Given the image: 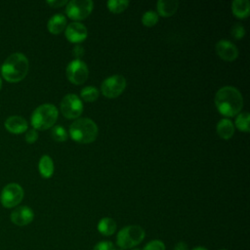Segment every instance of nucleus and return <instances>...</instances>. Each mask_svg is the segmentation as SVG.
<instances>
[{
  "mask_svg": "<svg viewBox=\"0 0 250 250\" xmlns=\"http://www.w3.org/2000/svg\"><path fill=\"white\" fill-rule=\"evenodd\" d=\"M215 104L218 111L225 116H234L243 107L241 93L232 86L220 88L215 95Z\"/></svg>",
  "mask_w": 250,
  "mask_h": 250,
  "instance_id": "nucleus-1",
  "label": "nucleus"
},
{
  "mask_svg": "<svg viewBox=\"0 0 250 250\" xmlns=\"http://www.w3.org/2000/svg\"><path fill=\"white\" fill-rule=\"evenodd\" d=\"M29 62L25 55L17 52L10 55L1 65V74L3 78L12 83L21 81L27 74Z\"/></svg>",
  "mask_w": 250,
  "mask_h": 250,
  "instance_id": "nucleus-2",
  "label": "nucleus"
},
{
  "mask_svg": "<svg viewBox=\"0 0 250 250\" xmlns=\"http://www.w3.org/2000/svg\"><path fill=\"white\" fill-rule=\"evenodd\" d=\"M97 124L90 118H77L69 127L70 138L79 144H90L98 137Z\"/></svg>",
  "mask_w": 250,
  "mask_h": 250,
  "instance_id": "nucleus-3",
  "label": "nucleus"
},
{
  "mask_svg": "<svg viewBox=\"0 0 250 250\" xmlns=\"http://www.w3.org/2000/svg\"><path fill=\"white\" fill-rule=\"evenodd\" d=\"M58 116L59 110L54 104H43L33 110L30 122L35 130H47L54 126Z\"/></svg>",
  "mask_w": 250,
  "mask_h": 250,
  "instance_id": "nucleus-4",
  "label": "nucleus"
},
{
  "mask_svg": "<svg viewBox=\"0 0 250 250\" xmlns=\"http://www.w3.org/2000/svg\"><path fill=\"white\" fill-rule=\"evenodd\" d=\"M146 232L142 227L137 225L127 226L118 231L116 243L122 250L135 248V246L143 241Z\"/></svg>",
  "mask_w": 250,
  "mask_h": 250,
  "instance_id": "nucleus-5",
  "label": "nucleus"
},
{
  "mask_svg": "<svg viewBox=\"0 0 250 250\" xmlns=\"http://www.w3.org/2000/svg\"><path fill=\"white\" fill-rule=\"evenodd\" d=\"M83 103L75 94H67L61 101L60 109L62 114L67 119L78 118L83 112Z\"/></svg>",
  "mask_w": 250,
  "mask_h": 250,
  "instance_id": "nucleus-6",
  "label": "nucleus"
},
{
  "mask_svg": "<svg viewBox=\"0 0 250 250\" xmlns=\"http://www.w3.org/2000/svg\"><path fill=\"white\" fill-rule=\"evenodd\" d=\"M126 79L123 75L114 74L106 77L101 84L102 94L106 98H116L122 94L126 88Z\"/></svg>",
  "mask_w": 250,
  "mask_h": 250,
  "instance_id": "nucleus-7",
  "label": "nucleus"
},
{
  "mask_svg": "<svg viewBox=\"0 0 250 250\" xmlns=\"http://www.w3.org/2000/svg\"><path fill=\"white\" fill-rule=\"evenodd\" d=\"M23 195L22 188L19 184L11 183L3 188L0 194V202L5 208H13L21 202Z\"/></svg>",
  "mask_w": 250,
  "mask_h": 250,
  "instance_id": "nucleus-8",
  "label": "nucleus"
},
{
  "mask_svg": "<svg viewBox=\"0 0 250 250\" xmlns=\"http://www.w3.org/2000/svg\"><path fill=\"white\" fill-rule=\"evenodd\" d=\"M94 3L92 0H71L65 7V13L68 18L80 21L86 19L92 12Z\"/></svg>",
  "mask_w": 250,
  "mask_h": 250,
  "instance_id": "nucleus-9",
  "label": "nucleus"
},
{
  "mask_svg": "<svg viewBox=\"0 0 250 250\" xmlns=\"http://www.w3.org/2000/svg\"><path fill=\"white\" fill-rule=\"evenodd\" d=\"M67 79L73 84H83L89 75V69L82 60L75 59L71 61L65 69Z\"/></svg>",
  "mask_w": 250,
  "mask_h": 250,
  "instance_id": "nucleus-10",
  "label": "nucleus"
},
{
  "mask_svg": "<svg viewBox=\"0 0 250 250\" xmlns=\"http://www.w3.org/2000/svg\"><path fill=\"white\" fill-rule=\"evenodd\" d=\"M10 219L13 224L19 227H23L26 225H29L33 219H34V212L33 210L28 206H19L15 208L11 215Z\"/></svg>",
  "mask_w": 250,
  "mask_h": 250,
  "instance_id": "nucleus-11",
  "label": "nucleus"
},
{
  "mask_svg": "<svg viewBox=\"0 0 250 250\" xmlns=\"http://www.w3.org/2000/svg\"><path fill=\"white\" fill-rule=\"evenodd\" d=\"M64 34L66 39L71 43H80L87 38V27L78 21L70 22L66 25Z\"/></svg>",
  "mask_w": 250,
  "mask_h": 250,
  "instance_id": "nucleus-12",
  "label": "nucleus"
},
{
  "mask_svg": "<svg viewBox=\"0 0 250 250\" xmlns=\"http://www.w3.org/2000/svg\"><path fill=\"white\" fill-rule=\"evenodd\" d=\"M216 52L218 56L228 62L234 61L238 56V49L237 47L230 41L222 39L216 43L215 46Z\"/></svg>",
  "mask_w": 250,
  "mask_h": 250,
  "instance_id": "nucleus-13",
  "label": "nucleus"
},
{
  "mask_svg": "<svg viewBox=\"0 0 250 250\" xmlns=\"http://www.w3.org/2000/svg\"><path fill=\"white\" fill-rule=\"evenodd\" d=\"M5 128L13 134H21L27 131V121L20 115L9 116L5 120Z\"/></svg>",
  "mask_w": 250,
  "mask_h": 250,
  "instance_id": "nucleus-14",
  "label": "nucleus"
},
{
  "mask_svg": "<svg viewBox=\"0 0 250 250\" xmlns=\"http://www.w3.org/2000/svg\"><path fill=\"white\" fill-rule=\"evenodd\" d=\"M179 7V1L177 0H159L156 3L157 14L161 17L173 16Z\"/></svg>",
  "mask_w": 250,
  "mask_h": 250,
  "instance_id": "nucleus-15",
  "label": "nucleus"
},
{
  "mask_svg": "<svg viewBox=\"0 0 250 250\" xmlns=\"http://www.w3.org/2000/svg\"><path fill=\"white\" fill-rule=\"evenodd\" d=\"M66 27V18L62 14H55L47 23V28L52 34H59Z\"/></svg>",
  "mask_w": 250,
  "mask_h": 250,
  "instance_id": "nucleus-16",
  "label": "nucleus"
},
{
  "mask_svg": "<svg viewBox=\"0 0 250 250\" xmlns=\"http://www.w3.org/2000/svg\"><path fill=\"white\" fill-rule=\"evenodd\" d=\"M217 134L224 140L230 139L234 134V125L229 118H222L216 127Z\"/></svg>",
  "mask_w": 250,
  "mask_h": 250,
  "instance_id": "nucleus-17",
  "label": "nucleus"
},
{
  "mask_svg": "<svg viewBox=\"0 0 250 250\" xmlns=\"http://www.w3.org/2000/svg\"><path fill=\"white\" fill-rule=\"evenodd\" d=\"M232 14L239 19H245L250 12V2L248 0H234L231 3Z\"/></svg>",
  "mask_w": 250,
  "mask_h": 250,
  "instance_id": "nucleus-18",
  "label": "nucleus"
},
{
  "mask_svg": "<svg viewBox=\"0 0 250 250\" xmlns=\"http://www.w3.org/2000/svg\"><path fill=\"white\" fill-rule=\"evenodd\" d=\"M38 169L39 173L43 178H51L54 174V162L53 159L47 155L44 154L41 156L39 163H38Z\"/></svg>",
  "mask_w": 250,
  "mask_h": 250,
  "instance_id": "nucleus-19",
  "label": "nucleus"
},
{
  "mask_svg": "<svg viewBox=\"0 0 250 250\" xmlns=\"http://www.w3.org/2000/svg\"><path fill=\"white\" fill-rule=\"evenodd\" d=\"M98 230L103 235H105V236L111 235L116 230V223L113 219L109 217H104L99 221Z\"/></svg>",
  "mask_w": 250,
  "mask_h": 250,
  "instance_id": "nucleus-20",
  "label": "nucleus"
},
{
  "mask_svg": "<svg viewBox=\"0 0 250 250\" xmlns=\"http://www.w3.org/2000/svg\"><path fill=\"white\" fill-rule=\"evenodd\" d=\"M100 96L99 90L94 86H86L80 91V97L84 102H95Z\"/></svg>",
  "mask_w": 250,
  "mask_h": 250,
  "instance_id": "nucleus-21",
  "label": "nucleus"
},
{
  "mask_svg": "<svg viewBox=\"0 0 250 250\" xmlns=\"http://www.w3.org/2000/svg\"><path fill=\"white\" fill-rule=\"evenodd\" d=\"M129 6V1L128 0H108L106 2V7L107 9L115 14L121 13L124 10L127 9Z\"/></svg>",
  "mask_w": 250,
  "mask_h": 250,
  "instance_id": "nucleus-22",
  "label": "nucleus"
},
{
  "mask_svg": "<svg viewBox=\"0 0 250 250\" xmlns=\"http://www.w3.org/2000/svg\"><path fill=\"white\" fill-rule=\"evenodd\" d=\"M249 118H250L249 112L247 111L240 112L235 118V126L237 127V129L242 132H249L250 130Z\"/></svg>",
  "mask_w": 250,
  "mask_h": 250,
  "instance_id": "nucleus-23",
  "label": "nucleus"
},
{
  "mask_svg": "<svg viewBox=\"0 0 250 250\" xmlns=\"http://www.w3.org/2000/svg\"><path fill=\"white\" fill-rule=\"evenodd\" d=\"M51 136L57 142H65L68 138V133L66 132V130L63 127L57 125V126L52 127Z\"/></svg>",
  "mask_w": 250,
  "mask_h": 250,
  "instance_id": "nucleus-24",
  "label": "nucleus"
},
{
  "mask_svg": "<svg viewBox=\"0 0 250 250\" xmlns=\"http://www.w3.org/2000/svg\"><path fill=\"white\" fill-rule=\"evenodd\" d=\"M158 14L154 11H146L142 16V22L146 26H153L158 21Z\"/></svg>",
  "mask_w": 250,
  "mask_h": 250,
  "instance_id": "nucleus-25",
  "label": "nucleus"
},
{
  "mask_svg": "<svg viewBox=\"0 0 250 250\" xmlns=\"http://www.w3.org/2000/svg\"><path fill=\"white\" fill-rule=\"evenodd\" d=\"M230 33H231V36L237 40L241 39L244 35H245V28L242 24L240 23H235L232 27H231V30H230Z\"/></svg>",
  "mask_w": 250,
  "mask_h": 250,
  "instance_id": "nucleus-26",
  "label": "nucleus"
},
{
  "mask_svg": "<svg viewBox=\"0 0 250 250\" xmlns=\"http://www.w3.org/2000/svg\"><path fill=\"white\" fill-rule=\"evenodd\" d=\"M143 250H165V244L161 240L154 239L146 243Z\"/></svg>",
  "mask_w": 250,
  "mask_h": 250,
  "instance_id": "nucleus-27",
  "label": "nucleus"
},
{
  "mask_svg": "<svg viewBox=\"0 0 250 250\" xmlns=\"http://www.w3.org/2000/svg\"><path fill=\"white\" fill-rule=\"evenodd\" d=\"M93 250H115L112 242L104 240V241H100L98 242Z\"/></svg>",
  "mask_w": 250,
  "mask_h": 250,
  "instance_id": "nucleus-28",
  "label": "nucleus"
},
{
  "mask_svg": "<svg viewBox=\"0 0 250 250\" xmlns=\"http://www.w3.org/2000/svg\"><path fill=\"white\" fill-rule=\"evenodd\" d=\"M38 139V133L35 129H29L25 133V141L28 144H33Z\"/></svg>",
  "mask_w": 250,
  "mask_h": 250,
  "instance_id": "nucleus-29",
  "label": "nucleus"
},
{
  "mask_svg": "<svg viewBox=\"0 0 250 250\" xmlns=\"http://www.w3.org/2000/svg\"><path fill=\"white\" fill-rule=\"evenodd\" d=\"M72 53L76 57V59L80 60V57H82L84 54V48L81 45H76V46H74Z\"/></svg>",
  "mask_w": 250,
  "mask_h": 250,
  "instance_id": "nucleus-30",
  "label": "nucleus"
},
{
  "mask_svg": "<svg viewBox=\"0 0 250 250\" xmlns=\"http://www.w3.org/2000/svg\"><path fill=\"white\" fill-rule=\"evenodd\" d=\"M67 2L68 1H66V0H53V1H47L46 3L48 4V5H50L51 7H53V8H58V7H61V6H63V5H65V4H67Z\"/></svg>",
  "mask_w": 250,
  "mask_h": 250,
  "instance_id": "nucleus-31",
  "label": "nucleus"
},
{
  "mask_svg": "<svg viewBox=\"0 0 250 250\" xmlns=\"http://www.w3.org/2000/svg\"><path fill=\"white\" fill-rule=\"evenodd\" d=\"M174 250H188V244L184 241H180L178 243H176L175 247H174Z\"/></svg>",
  "mask_w": 250,
  "mask_h": 250,
  "instance_id": "nucleus-32",
  "label": "nucleus"
},
{
  "mask_svg": "<svg viewBox=\"0 0 250 250\" xmlns=\"http://www.w3.org/2000/svg\"><path fill=\"white\" fill-rule=\"evenodd\" d=\"M192 250H208V249H206L205 247H202V246H198V247H194Z\"/></svg>",
  "mask_w": 250,
  "mask_h": 250,
  "instance_id": "nucleus-33",
  "label": "nucleus"
},
{
  "mask_svg": "<svg viewBox=\"0 0 250 250\" xmlns=\"http://www.w3.org/2000/svg\"><path fill=\"white\" fill-rule=\"evenodd\" d=\"M1 87H2V80H1V78H0V89H1Z\"/></svg>",
  "mask_w": 250,
  "mask_h": 250,
  "instance_id": "nucleus-34",
  "label": "nucleus"
},
{
  "mask_svg": "<svg viewBox=\"0 0 250 250\" xmlns=\"http://www.w3.org/2000/svg\"><path fill=\"white\" fill-rule=\"evenodd\" d=\"M132 250H141V249H139V248H133Z\"/></svg>",
  "mask_w": 250,
  "mask_h": 250,
  "instance_id": "nucleus-35",
  "label": "nucleus"
},
{
  "mask_svg": "<svg viewBox=\"0 0 250 250\" xmlns=\"http://www.w3.org/2000/svg\"><path fill=\"white\" fill-rule=\"evenodd\" d=\"M221 250H227V249H221Z\"/></svg>",
  "mask_w": 250,
  "mask_h": 250,
  "instance_id": "nucleus-36",
  "label": "nucleus"
},
{
  "mask_svg": "<svg viewBox=\"0 0 250 250\" xmlns=\"http://www.w3.org/2000/svg\"><path fill=\"white\" fill-rule=\"evenodd\" d=\"M119 250H122V249H119Z\"/></svg>",
  "mask_w": 250,
  "mask_h": 250,
  "instance_id": "nucleus-37",
  "label": "nucleus"
}]
</instances>
